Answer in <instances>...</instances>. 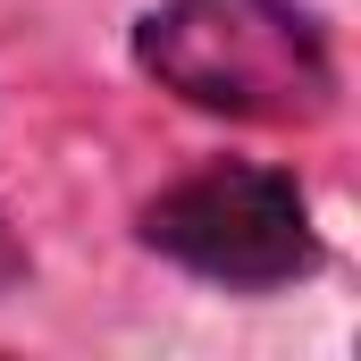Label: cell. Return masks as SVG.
<instances>
[{
  "instance_id": "obj_2",
  "label": "cell",
  "mask_w": 361,
  "mask_h": 361,
  "mask_svg": "<svg viewBox=\"0 0 361 361\" xmlns=\"http://www.w3.org/2000/svg\"><path fill=\"white\" fill-rule=\"evenodd\" d=\"M143 252L169 269L227 286V294H286L319 269L311 193L277 160H202L177 185H160L135 219Z\"/></svg>"
},
{
  "instance_id": "obj_1",
  "label": "cell",
  "mask_w": 361,
  "mask_h": 361,
  "mask_svg": "<svg viewBox=\"0 0 361 361\" xmlns=\"http://www.w3.org/2000/svg\"><path fill=\"white\" fill-rule=\"evenodd\" d=\"M126 59L169 101L227 126H319L345 101L336 34L302 0H152Z\"/></svg>"
},
{
  "instance_id": "obj_3",
  "label": "cell",
  "mask_w": 361,
  "mask_h": 361,
  "mask_svg": "<svg viewBox=\"0 0 361 361\" xmlns=\"http://www.w3.org/2000/svg\"><path fill=\"white\" fill-rule=\"evenodd\" d=\"M25 277H34V252H25V235L8 227V210H0V294H17Z\"/></svg>"
}]
</instances>
